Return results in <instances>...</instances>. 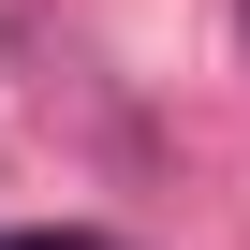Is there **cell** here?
I'll use <instances>...</instances> for the list:
<instances>
[{
  "instance_id": "6da1fadb",
  "label": "cell",
  "mask_w": 250,
  "mask_h": 250,
  "mask_svg": "<svg viewBox=\"0 0 250 250\" xmlns=\"http://www.w3.org/2000/svg\"><path fill=\"white\" fill-rule=\"evenodd\" d=\"M0 250H118V235H74V221H30V235H0Z\"/></svg>"
}]
</instances>
